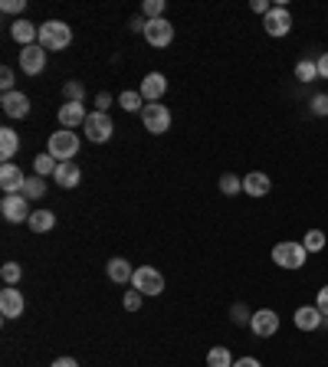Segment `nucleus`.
<instances>
[{
	"instance_id": "obj_1",
	"label": "nucleus",
	"mask_w": 328,
	"mask_h": 367,
	"mask_svg": "<svg viewBox=\"0 0 328 367\" xmlns=\"http://www.w3.org/2000/svg\"><path fill=\"white\" fill-rule=\"evenodd\" d=\"M73 43V26H66L63 20H46V23L39 26V46L43 50H66Z\"/></svg>"
},
{
	"instance_id": "obj_2",
	"label": "nucleus",
	"mask_w": 328,
	"mask_h": 367,
	"mask_svg": "<svg viewBox=\"0 0 328 367\" xmlns=\"http://www.w3.org/2000/svg\"><path fill=\"white\" fill-rule=\"evenodd\" d=\"M46 148H50V154L60 161V164H63V161H73V158L79 154V135H76V131H69V128H63V131H53Z\"/></svg>"
},
{
	"instance_id": "obj_3",
	"label": "nucleus",
	"mask_w": 328,
	"mask_h": 367,
	"mask_svg": "<svg viewBox=\"0 0 328 367\" xmlns=\"http://www.w3.org/2000/svg\"><path fill=\"white\" fill-rule=\"evenodd\" d=\"M309 253H305L302 243H276L273 246V263L279 269H302Z\"/></svg>"
},
{
	"instance_id": "obj_4",
	"label": "nucleus",
	"mask_w": 328,
	"mask_h": 367,
	"mask_svg": "<svg viewBox=\"0 0 328 367\" xmlns=\"http://www.w3.org/2000/svg\"><path fill=\"white\" fill-rule=\"evenodd\" d=\"M131 289H138L141 295H161L164 292V276L152 266H138L135 269V279H131Z\"/></svg>"
},
{
	"instance_id": "obj_5",
	"label": "nucleus",
	"mask_w": 328,
	"mask_h": 367,
	"mask_svg": "<svg viewBox=\"0 0 328 367\" xmlns=\"http://www.w3.org/2000/svg\"><path fill=\"white\" fill-rule=\"evenodd\" d=\"M0 214H3V220L7 223H24V220H30V200H26L24 194H7L3 200H0Z\"/></svg>"
},
{
	"instance_id": "obj_6",
	"label": "nucleus",
	"mask_w": 328,
	"mask_h": 367,
	"mask_svg": "<svg viewBox=\"0 0 328 367\" xmlns=\"http://www.w3.org/2000/svg\"><path fill=\"white\" fill-rule=\"evenodd\" d=\"M82 128H86V138L95 141V144L109 141V138H112V131H115L109 112H89V118H86V125H82Z\"/></svg>"
},
{
	"instance_id": "obj_7",
	"label": "nucleus",
	"mask_w": 328,
	"mask_h": 367,
	"mask_svg": "<svg viewBox=\"0 0 328 367\" xmlns=\"http://www.w3.org/2000/svg\"><path fill=\"white\" fill-rule=\"evenodd\" d=\"M141 122H145V128H148L152 135H164V131L171 128V112H167L164 105L148 102V105L141 109Z\"/></svg>"
},
{
	"instance_id": "obj_8",
	"label": "nucleus",
	"mask_w": 328,
	"mask_h": 367,
	"mask_svg": "<svg viewBox=\"0 0 328 367\" xmlns=\"http://www.w3.org/2000/svg\"><path fill=\"white\" fill-rule=\"evenodd\" d=\"M250 331L256 335V338H273L279 331V315L273 312V308H256L250 318Z\"/></svg>"
},
{
	"instance_id": "obj_9",
	"label": "nucleus",
	"mask_w": 328,
	"mask_h": 367,
	"mask_svg": "<svg viewBox=\"0 0 328 367\" xmlns=\"http://www.w3.org/2000/svg\"><path fill=\"white\" fill-rule=\"evenodd\" d=\"M263 26H266V33H269V37H286V33L292 30V13L286 10L282 3H276V7L263 17Z\"/></svg>"
},
{
	"instance_id": "obj_10",
	"label": "nucleus",
	"mask_w": 328,
	"mask_h": 367,
	"mask_svg": "<svg viewBox=\"0 0 328 367\" xmlns=\"http://www.w3.org/2000/svg\"><path fill=\"white\" fill-rule=\"evenodd\" d=\"M20 69H24L26 76H39V73L46 69V50H43L39 43L24 46V53H20Z\"/></svg>"
},
{
	"instance_id": "obj_11",
	"label": "nucleus",
	"mask_w": 328,
	"mask_h": 367,
	"mask_svg": "<svg viewBox=\"0 0 328 367\" xmlns=\"http://www.w3.org/2000/svg\"><path fill=\"white\" fill-rule=\"evenodd\" d=\"M24 295H20V289H13V285H7V289L0 292V315L3 318H20L24 315Z\"/></svg>"
},
{
	"instance_id": "obj_12",
	"label": "nucleus",
	"mask_w": 328,
	"mask_h": 367,
	"mask_svg": "<svg viewBox=\"0 0 328 367\" xmlns=\"http://www.w3.org/2000/svg\"><path fill=\"white\" fill-rule=\"evenodd\" d=\"M145 39L152 43V46H167L171 39H174V26L167 23V20H148V26H145Z\"/></svg>"
},
{
	"instance_id": "obj_13",
	"label": "nucleus",
	"mask_w": 328,
	"mask_h": 367,
	"mask_svg": "<svg viewBox=\"0 0 328 367\" xmlns=\"http://www.w3.org/2000/svg\"><path fill=\"white\" fill-rule=\"evenodd\" d=\"M24 184H26V174L13 161L0 167V187H3V194H24Z\"/></svg>"
},
{
	"instance_id": "obj_14",
	"label": "nucleus",
	"mask_w": 328,
	"mask_h": 367,
	"mask_svg": "<svg viewBox=\"0 0 328 367\" xmlns=\"http://www.w3.org/2000/svg\"><path fill=\"white\" fill-rule=\"evenodd\" d=\"M141 99L145 102H158L164 95V92H167V79L161 76V73H148V76L141 79Z\"/></svg>"
},
{
	"instance_id": "obj_15",
	"label": "nucleus",
	"mask_w": 328,
	"mask_h": 367,
	"mask_svg": "<svg viewBox=\"0 0 328 367\" xmlns=\"http://www.w3.org/2000/svg\"><path fill=\"white\" fill-rule=\"evenodd\" d=\"M0 105H3V112L10 115V118H26L30 115V99H26L24 92H3Z\"/></svg>"
},
{
	"instance_id": "obj_16",
	"label": "nucleus",
	"mask_w": 328,
	"mask_h": 367,
	"mask_svg": "<svg viewBox=\"0 0 328 367\" xmlns=\"http://www.w3.org/2000/svg\"><path fill=\"white\" fill-rule=\"evenodd\" d=\"M86 118H89V112L82 109V102H66L63 109H60V125L69 128V131L76 125H86Z\"/></svg>"
},
{
	"instance_id": "obj_17",
	"label": "nucleus",
	"mask_w": 328,
	"mask_h": 367,
	"mask_svg": "<svg viewBox=\"0 0 328 367\" xmlns=\"http://www.w3.org/2000/svg\"><path fill=\"white\" fill-rule=\"evenodd\" d=\"M10 37L17 39L20 46H33V43L39 39V26H37V23H30V20H24V17H20L17 23H10Z\"/></svg>"
},
{
	"instance_id": "obj_18",
	"label": "nucleus",
	"mask_w": 328,
	"mask_h": 367,
	"mask_svg": "<svg viewBox=\"0 0 328 367\" xmlns=\"http://www.w3.org/2000/svg\"><path fill=\"white\" fill-rule=\"evenodd\" d=\"M322 312H318L316 305H302V308H295V328L299 331H316L322 328Z\"/></svg>"
},
{
	"instance_id": "obj_19",
	"label": "nucleus",
	"mask_w": 328,
	"mask_h": 367,
	"mask_svg": "<svg viewBox=\"0 0 328 367\" xmlns=\"http://www.w3.org/2000/svg\"><path fill=\"white\" fill-rule=\"evenodd\" d=\"M109 279H112V282H118V285H131L135 269H131V263H128V259L115 256V259H109Z\"/></svg>"
},
{
	"instance_id": "obj_20",
	"label": "nucleus",
	"mask_w": 328,
	"mask_h": 367,
	"mask_svg": "<svg viewBox=\"0 0 328 367\" xmlns=\"http://www.w3.org/2000/svg\"><path fill=\"white\" fill-rule=\"evenodd\" d=\"M53 180L60 184V187H76L79 180H82V171H79L76 161H63V164L56 167V174H53Z\"/></svg>"
},
{
	"instance_id": "obj_21",
	"label": "nucleus",
	"mask_w": 328,
	"mask_h": 367,
	"mask_svg": "<svg viewBox=\"0 0 328 367\" xmlns=\"http://www.w3.org/2000/svg\"><path fill=\"white\" fill-rule=\"evenodd\" d=\"M269 187H273V180L266 178L263 171H253V174H246V178H243V190H246L250 197H266V194H269Z\"/></svg>"
},
{
	"instance_id": "obj_22",
	"label": "nucleus",
	"mask_w": 328,
	"mask_h": 367,
	"mask_svg": "<svg viewBox=\"0 0 328 367\" xmlns=\"http://www.w3.org/2000/svg\"><path fill=\"white\" fill-rule=\"evenodd\" d=\"M17 151H20L17 131H13V128H0V158H3V164H10V158Z\"/></svg>"
},
{
	"instance_id": "obj_23",
	"label": "nucleus",
	"mask_w": 328,
	"mask_h": 367,
	"mask_svg": "<svg viewBox=\"0 0 328 367\" xmlns=\"http://www.w3.org/2000/svg\"><path fill=\"white\" fill-rule=\"evenodd\" d=\"M26 223H30L33 233H50V229L56 227V214H53V210H33Z\"/></svg>"
},
{
	"instance_id": "obj_24",
	"label": "nucleus",
	"mask_w": 328,
	"mask_h": 367,
	"mask_svg": "<svg viewBox=\"0 0 328 367\" xmlns=\"http://www.w3.org/2000/svg\"><path fill=\"white\" fill-rule=\"evenodd\" d=\"M56 167H60V161H56L50 151L37 154V161H33V171H37L39 178H53V174H56Z\"/></svg>"
},
{
	"instance_id": "obj_25",
	"label": "nucleus",
	"mask_w": 328,
	"mask_h": 367,
	"mask_svg": "<svg viewBox=\"0 0 328 367\" xmlns=\"http://www.w3.org/2000/svg\"><path fill=\"white\" fill-rule=\"evenodd\" d=\"M43 194H46V178H39V174L26 178V184H24V197H26V200H39Z\"/></svg>"
},
{
	"instance_id": "obj_26",
	"label": "nucleus",
	"mask_w": 328,
	"mask_h": 367,
	"mask_svg": "<svg viewBox=\"0 0 328 367\" xmlns=\"http://www.w3.org/2000/svg\"><path fill=\"white\" fill-rule=\"evenodd\" d=\"M207 367H233L230 348H210L207 351Z\"/></svg>"
},
{
	"instance_id": "obj_27",
	"label": "nucleus",
	"mask_w": 328,
	"mask_h": 367,
	"mask_svg": "<svg viewBox=\"0 0 328 367\" xmlns=\"http://www.w3.org/2000/svg\"><path fill=\"white\" fill-rule=\"evenodd\" d=\"M302 246H305V253H322L325 250V233L322 229H309L302 236Z\"/></svg>"
},
{
	"instance_id": "obj_28",
	"label": "nucleus",
	"mask_w": 328,
	"mask_h": 367,
	"mask_svg": "<svg viewBox=\"0 0 328 367\" xmlns=\"http://www.w3.org/2000/svg\"><path fill=\"white\" fill-rule=\"evenodd\" d=\"M316 76H318L316 59H299V63H295V79H299V82H312Z\"/></svg>"
},
{
	"instance_id": "obj_29",
	"label": "nucleus",
	"mask_w": 328,
	"mask_h": 367,
	"mask_svg": "<svg viewBox=\"0 0 328 367\" xmlns=\"http://www.w3.org/2000/svg\"><path fill=\"white\" fill-rule=\"evenodd\" d=\"M118 105H122L125 112H141L148 102L141 99V92H122V95H118Z\"/></svg>"
},
{
	"instance_id": "obj_30",
	"label": "nucleus",
	"mask_w": 328,
	"mask_h": 367,
	"mask_svg": "<svg viewBox=\"0 0 328 367\" xmlns=\"http://www.w3.org/2000/svg\"><path fill=\"white\" fill-rule=\"evenodd\" d=\"M20 276H24L20 263H3V269H0V279H3L7 285H17V282H20Z\"/></svg>"
},
{
	"instance_id": "obj_31",
	"label": "nucleus",
	"mask_w": 328,
	"mask_h": 367,
	"mask_svg": "<svg viewBox=\"0 0 328 367\" xmlns=\"http://www.w3.org/2000/svg\"><path fill=\"white\" fill-rule=\"evenodd\" d=\"M220 190H224L227 197H233V194H240L243 190V180L233 178V174H224V178H220Z\"/></svg>"
},
{
	"instance_id": "obj_32",
	"label": "nucleus",
	"mask_w": 328,
	"mask_h": 367,
	"mask_svg": "<svg viewBox=\"0 0 328 367\" xmlns=\"http://www.w3.org/2000/svg\"><path fill=\"white\" fill-rule=\"evenodd\" d=\"M63 95H66V102H82V95H86V89H82V82H66L63 86Z\"/></svg>"
},
{
	"instance_id": "obj_33",
	"label": "nucleus",
	"mask_w": 328,
	"mask_h": 367,
	"mask_svg": "<svg viewBox=\"0 0 328 367\" xmlns=\"http://www.w3.org/2000/svg\"><path fill=\"white\" fill-rule=\"evenodd\" d=\"M230 318H233L237 325H250L253 312H250V308H246V305H243V302H237V305H233V308H230Z\"/></svg>"
},
{
	"instance_id": "obj_34",
	"label": "nucleus",
	"mask_w": 328,
	"mask_h": 367,
	"mask_svg": "<svg viewBox=\"0 0 328 367\" xmlns=\"http://www.w3.org/2000/svg\"><path fill=\"white\" fill-rule=\"evenodd\" d=\"M141 10H145V17H148V20H161L164 0H145V7H141Z\"/></svg>"
},
{
	"instance_id": "obj_35",
	"label": "nucleus",
	"mask_w": 328,
	"mask_h": 367,
	"mask_svg": "<svg viewBox=\"0 0 328 367\" xmlns=\"http://www.w3.org/2000/svg\"><path fill=\"white\" fill-rule=\"evenodd\" d=\"M122 305H125L128 312H138V308H141V292L138 289H128L125 299H122Z\"/></svg>"
},
{
	"instance_id": "obj_36",
	"label": "nucleus",
	"mask_w": 328,
	"mask_h": 367,
	"mask_svg": "<svg viewBox=\"0 0 328 367\" xmlns=\"http://www.w3.org/2000/svg\"><path fill=\"white\" fill-rule=\"evenodd\" d=\"M309 105H312V112H316V115H328V95H325V92L312 95V102H309Z\"/></svg>"
},
{
	"instance_id": "obj_37",
	"label": "nucleus",
	"mask_w": 328,
	"mask_h": 367,
	"mask_svg": "<svg viewBox=\"0 0 328 367\" xmlns=\"http://www.w3.org/2000/svg\"><path fill=\"white\" fill-rule=\"evenodd\" d=\"M0 86H3V92H13V69L10 66L0 69Z\"/></svg>"
},
{
	"instance_id": "obj_38",
	"label": "nucleus",
	"mask_w": 328,
	"mask_h": 367,
	"mask_svg": "<svg viewBox=\"0 0 328 367\" xmlns=\"http://www.w3.org/2000/svg\"><path fill=\"white\" fill-rule=\"evenodd\" d=\"M316 308L318 312H322V315L328 318V285H322V289H318V299H316Z\"/></svg>"
},
{
	"instance_id": "obj_39",
	"label": "nucleus",
	"mask_w": 328,
	"mask_h": 367,
	"mask_svg": "<svg viewBox=\"0 0 328 367\" xmlns=\"http://www.w3.org/2000/svg\"><path fill=\"white\" fill-rule=\"evenodd\" d=\"M0 7H3V13H24L26 0H3V3H0Z\"/></svg>"
},
{
	"instance_id": "obj_40",
	"label": "nucleus",
	"mask_w": 328,
	"mask_h": 367,
	"mask_svg": "<svg viewBox=\"0 0 328 367\" xmlns=\"http://www.w3.org/2000/svg\"><path fill=\"white\" fill-rule=\"evenodd\" d=\"M250 10L253 13H263V17H266V13L273 10V3H266V0H250Z\"/></svg>"
},
{
	"instance_id": "obj_41",
	"label": "nucleus",
	"mask_w": 328,
	"mask_h": 367,
	"mask_svg": "<svg viewBox=\"0 0 328 367\" xmlns=\"http://www.w3.org/2000/svg\"><path fill=\"white\" fill-rule=\"evenodd\" d=\"M95 105H99L95 112H105V109L112 105V95H109V92H99V99H95Z\"/></svg>"
},
{
	"instance_id": "obj_42",
	"label": "nucleus",
	"mask_w": 328,
	"mask_h": 367,
	"mask_svg": "<svg viewBox=\"0 0 328 367\" xmlns=\"http://www.w3.org/2000/svg\"><path fill=\"white\" fill-rule=\"evenodd\" d=\"M316 63H318V76H322V79H328V53H322V56H318Z\"/></svg>"
},
{
	"instance_id": "obj_43",
	"label": "nucleus",
	"mask_w": 328,
	"mask_h": 367,
	"mask_svg": "<svg viewBox=\"0 0 328 367\" xmlns=\"http://www.w3.org/2000/svg\"><path fill=\"white\" fill-rule=\"evenodd\" d=\"M233 367H263L256 357H240V361H233Z\"/></svg>"
},
{
	"instance_id": "obj_44",
	"label": "nucleus",
	"mask_w": 328,
	"mask_h": 367,
	"mask_svg": "<svg viewBox=\"0 0 328 367\" xmlns=\"http://www.w3.org/2000/svg\"><path fill=\"white\" fill-rule=\"evenodd\" d=\"M53 367H79L76 357H60V361H53Z\"/></svg>"
}]
</instances>
